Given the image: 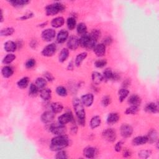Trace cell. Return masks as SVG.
<instances>
[{
  "instance_id": "obj_36",
  "label": "cell",
  "mask_w": 159,
  "mask_h": 159,
  "mask_svg": "<svg viewBox=\"0 0 159 159\" xmlns=\"http://www.w3.org/2000/svg\"><path fill=\"white\" fill-rule=\"evenodd\" d=\"M77 33L78 34L83 36L86 34H87V27L85 25V24L81 23H80L77 26Z\"/></svg>"
},
{
  "instance_id": "obj_53",
  "label": "cell",
  "mask_w": 159,
  "mask_h": 159,
  "mask_svg": "<svg viewBox=\"0 0 159 159\" xmlns=\"http://www.w3.org/2000/svg\"><path fill=\"white\" fill-rule=\"evenodd\" d=\"M131 155V152L129 150H127V149H126V150L123 152V157L127 158L130 157Z\"/></svg>"
},
{
  "instance_id": "obj_50",
  "label": "cell",
  "mask_w": 159,
  "mask_h": 159,
  "mask_svg": "<svg viewBox=\"0 0 159 159\" xmlns=\"http://www.w3.org/2000/svg\"><path fill=\"white\" fill-rule=\"evenodd\" d=\"M123 142L122 141H119L118 142L116 143V144L115 145V147H114V149L115 151L117 152H119L122 149V147H123Z\"/></svg>"
},
{
  "instance_id": "obj_23",
  "label": "cell",
  "mask_w": 159,
  "mask_h": 159,
  "mask_svg": "<svg viewBox=\"0 0 159 159\" xmlns=\"http://www.w3.org/2000/svg\"><path fill=\"white\" fill-rule=\"evenodd\" d=\"M65 22V20L62 17H57L52 19L51 22V25L53 27L58 28L62 27Z\"/></svg>"
},
{
  "instance_id": "obj_57",
  "label": "cell",
  "mask_w": 159,
  "mask_h": 159,
  "mask_svg": "<svg viewBox=\"0 0 159 159\" xmlns=\"http://www.w3.org/2000/svg\"><path fill=\"white\" fill-rule=\"evenodd\" d=\"M47 24V22H45V23H42V24H39V26H40V27H43L45 26Z\"/></svg>"
},
{
  "instance_id": "obj_35",
  "label": "cell",
  "mask_w": 159,
  "mask_h": 159,
  "mask_svg": "<svg viewBox=\"0 0 159 159\" xmlns=\"http://www.w3.org/2000/svg\"><path fill=\"white\" fill-rule=\"evenodd\" d=\"M29 82V78L27 76H25L21 78L20 80H19L17 83V85L19 88H21V89H24L27 86Z\"/></svg>"
},
{
  "instance_id": "obj_39",
  "label": "cell",
  "mask_w": 159,
  "mask_h": 159,
  "mask_svg": "<svg viewBox=\"0 0 159 159\" xmlns=\"http://www.w3.org/2000/svg\"><path fill=\"white\" fill-rule=\"evenodd\" d=\"M16 58V55L13 54H9L3 60V63L4 64H9L13 62Z\"/></svg>"
},
{
  "instance_id": "obj_51",
  "label": "cell",
  "mask_w": 159,
  "mask_h": 159,
  "mask_svg": "<svg viewBox=\"0 0 159 159\" xmlns=\"http://www.w3.org/2000/svg\"><path fill=\"white\" fill-rule=\"evenodd\" d=\"M113 42V39L111 37H107L104 39V41H103V44H104L105 45H110Z\"/></svg>"
},
{
  "instance_id": "obj_11",
  "label": "cell",
  "mask_w": 159,
  "mask_h": 159,
  "mask_svg": "<svg viewBox=\"0 0 159 159\" xmlns=\"http://www.w3.org/2000/svg\"><path fill=\"white\" fill-rule=\"evenodd\" d=\"M80 45L79 39L76 36H71L68 39L67 42V46L69 49L75 51Z\"/></svg>"
},
{
  "instance_id": "obj_31",
  "label": "cell",
  "mask_w": 159,
  "mask_h": 159,
  "mask_svg": "<svg viewBox=\"0 0 159 159\" xmlns=\"http://www.w3.org/2000/svg\"><path fill=\"white\" fill-rule=\"evenodd\" d=\"M101 123V117L99 116H95L93 117L90 121V127L92 129H95L100 126Z\"/></svg>"
},
{
  "instance_id": "obj_25",
  "label": "cell",
  "mask_w": 159,
  "mask_h": 159,
  "mask_svg": "<svg viewBox=\"0 0 159 159\" xmlns=\"http://www.w3.org/2000/svg\"><path fill=\"white\" fill-rule=\"evenodd\" d=\"M2 73L5 78H9L10 76H11L13 75L14 70L10 66H5L2 68Z\"/></svg>"
},
{
  "instance_id": "obj_26",
  "label": "cell",
  "mask_w": 159,
  "mask_h": 159,
  "mask_svg": "<svg viewBox=\"0 0 159 159\" xmlns=\"http://www.w3.org/2000/svg\"><path fill=\"white\" fill-rule=\"evenodd\" d=\"M68 55H69L68 49L67 48H64L61 51V52H60V54L58 56L59 62L61 63L64 62L67 59V58L68 57Z\"/></svg>"
},
{
  "instance_id": "obj_1",
  "label": "cell",
  "mask_w": 159,
  "mask_h": 159,
  "mask_svg": "<svg viewBox=\"0 0 159 159\" xmlns=\"http://www.w3.org/2000/svg\"><path fill=\"white\" fill-rule=\"evenodd\" d=\"M69 144L68 138L65 135H58L54 137L51 144V150L54 151H61L67 147Z\"/></svg>"
},
{
  "instance_id": "obj_30",
  "label": "cell",
  "mask_w": 159,
  "mask_h": 159,
  "mask_svg": "<svg viewBox=\"0 0 159 159\" xmlns=\"http://www.w3.org/2000/svg\"><path fill=\"white\" fill-rule=\"evenodd\" d=\"M129 93V92L128 89L126 88H121L119 89L118 92V95H119V101L120 102H123L124 99L127 97Z\"/></svg>"
},
{
  "instance_id": "obj_20",
  "label": "cell",
  "mask_w": 159,
  "mask_h": 159,
  "mask_svg": "<svg viewBox=\"0 0 159 159\" xmlns=\"http://www.w3.org/2000/svg\"><path fill=\"white\" fill-rule=\"evenodd\" d=\"M119 119V116L117 113H110L107 117V123L109 125H113L116 123Z\"/></svg>"
},
{
  "instance_id": "obj_43",
  "label": "cell",
  "mask_w": 159,
  "mask_h": 159,
  "mask_svg": "<svg viewBox=\"0 0 159 159\" xmlns=\"http://www.w3.org/2000/svg\"><path fill=\"white\" fill-rule=\"evenodd\" d=\"M89 35L93 39H95L96 41H98V39L101 37V32L98 29H93Z\"/></svg>"
},
{
  "instance_id": "obj_7",
  "label": "cell",
  "mask_w": 159,
  "mask_h": 159,
  "mask_svg": "<svg viewBox=\"0 0 159 159\" xmlns=\"http://www.w3.org/2000/svg\"><path fill=\"white\" fill-rule=\"evenodd\" d=\"M57 47L54 43L50 44L44 48L42 51V55L45 57H51L56 52Z\"/></svg>"
},
{
  "instance_id": "obj_17",
  "label": "cell",
  "mask_w": 159,
  "mask_h": 159,
  "mask_svg": "<svg viewBox=\"0 0 159 159\" xmlns=\"http://www.w3.org/2000/svg\"><path fill=\"white\" fill-rule=\"evenodd\" d=\"M68 37V33L66 30H61L60 31L57 36V41L58 43L62 44L64 43Z\"/></svg>"
},
{
  "instance_id": "obj_15",
  "label": "cell",
  "mask_w": 159,
  "mask_h": 159,
  "mask_svg": "<svg viewBox=\"0 0 159 159\" xmlns=\"http://www.w3.org/2000/svg\"><path fill=\"white\" fill-rule=\"evenodd\" d=\"M93 50L94 52L98 57H102L106 54V45L103 43L96 44Z\"/></svg>"
},
{
  "instance_id": "obj_28",
  "label": "cell",
  "mask_w": 159,
  "mask_h": 159,
  "mask_svg": "<svg viewBox=\"0 0 159 159\" xmlns=\"http://www.w3.org/2000/svg\"><path fill=\"white\" fill-rule=\"evenodd\" d=\"M146 111L151 113H157L158 111V105L155 103H150L145 106Z\"/></svg>"
},
{
  "instance_id": "obj_19",
  "label": "cell",
  "mask_w": 159,
  "mask_h": 159,
  "mask_svg": "<svg viewBox=\"0 0 159 159\" xmlns=\"http://www.w3.org/2000/svg\"><path fill=\"white\" fill-rule=\"evenodd\" d=\"M147 137L148 139V142H150L151 144L158 141L157 132L154 129H151V130L148 132Z\"/></svg>"
},
{
  "instance_id": "obj_21",
  "label": "cell",
  "mask_w": 159,
  "mask_h": 159,
  "mask_svg": "<svg viewBox=\"0 0 159 159\" xmlns=\"http://www.w3.org/2000/svg\"><path fill=\"white\" fill-rule=\"evenodd\" d=\"M128 102L131 106H136L139 107L141 103V99L137 95H133L129 98Z\"/></svg>"
},
{
  "instance_id": "obj_54",
  "label": "cell",
  "mask_w": 159,
  "mask_h": 159,
  "mask_svg": "<svg viewBox=\"0 0 159 159\" xmlns=\"http://www.w3.org/2000/svg\"><path fill=\"white\" fill-rule=\"evenodd\" d=\"M130 84H131V82H129V80H126L125 81V82H124V83H123V86L124 87V88H125V87H127V86H129V85H130Z\"/></svg>"
},
{
  "instance_id": "obj_45",
  "label": "cell",
  "mask_w": 159,
  "mask_h": 159,
  "mask_svg": "<svg viewBox=\"0 0 159 159\" xmlns=\"http://www.w3.org/2000/svg\"><path fill=\"white\" fill-rule=\"evenodd\" d=\"M107 64V61L105 59H100V60H98L95 62V65L97 68H103L105 67Z\"/></svg>"
},
{
  "instance_id": "obj_56",
  "label": "cell",
  "mask_w": 159,
  "mask_h": 159,
  "mask_svg": "<svg viewBox=\"0 0 159 159\" xmlns=\"http://www.w3.org/2000/svg\"><path fill=\"white\" fill-rule=\"evenodd\" d=\"M1 23H2L3 21V11H2V9L1 10Z\"/></svg>"
},
{
  "instance_id": "obj_8",
  "label": "cell",
  "mask_w": 159,
  "mask_h": 159,
  "mask_svg": "<svg viewBox=\"0 0 159 159\" xmlns=\"http://www.w3.org/2000/svg\"><path fill=\"white\" fill-rule=\"evenodd\" d=\"M121 134L124 138L131 137L133 133V128L127 124H124L121 127Z\"/></svg>"
},
{
  "instance_id": "obj_24",
  "label": "cell",
  "mask_w": 159,
  "mask_h": 159,
  "mask_svg": "<svg viewBox=\"0 0 159 159\" xmlns=\"http://www.w3.org/2000/svg\"><path fill=\"white\" fill-rule=\"evenodd\" d=\"M41 97L45 101L49 100L51 98L52 96V91L51 89L48 88H44L41 89V93H40Z\"/></svg>"
},
{
  "instance_id": "obj_13",
  "label": "cell",
  "mask_w": 159,
  "mask_h": 159,
  "mask_svg": "<svg viewBox=\"0 0 159 159\" xmlns=\"http://www.w3.org/2000/svg\"><path fill=\"white\" fill-rule=\"evenodd\" d=\"M94 100V96L92 93H88L86 95H84L82 96L81 98V101L83 106L89 107L92 106V104L93 103Z\"/></svg>"
},
{
  "instance_id": "obj_55",
  "label": "cell",
  "mask_w": 159,
  "mask_h": 159,
  "mask_svg": "<svg viewBox=\"0 0 159 159\" xmlns=\"http://www.w3.org/2000/svg\"><path fill=\"white\" fill-rule=\"evenodd\" d=\"M73 65L72 64V62H71L70 63H69L68 64V69L69 70H72L73 69Z\"/></svg>"
},
{
  "instance_id": "obj_40",
  "label": "cell",
  "mask_w": 159,
  "mask_h": 159,
  "mask_svg": "<svg viewBox=\"0 0 159 159\" xmlns=\"http://www.w3.org/2000/svg\"><path fill=\"white\" fill-rule=\"evenodd\" d=\"M139 111V107L136 106H131L127 108L125 111L126 114H136Z\"/></svg>"
},
{
  "instance_id": "obj_46",
  "label": "cell",
  "mask_w": 159,
  "mask_h": 159,
  "mask_svg": "<svg viewBox=\"0 0 159 159\" xmlns=\"http://www.w3.org/2000/svg\"><path fill=\"white\" fill-rule=\"evenodd\" d=\"M111 98L109 97V96H105L102 99V101H101V104L103 106L106 107L108 106L109 104L111 103Z\"/></svg>"
},
{
  "instance_id": "obj_3",
  "label": "cell",
  "mask_w": 159,
  "mask_h": 159,
  "mask_svg": "<svg viewBox=\"0 0 159 159\" xmlns=\"http://www.w3.org/2000/svg\"><path fill=\"white\" fill-rule=\"evenodd\" d=\"M96 42L97 41L93 39L90 35L88 34L82 36L81 38L79 39L80 45L87 49L94 48L96 45Z\"/></svg>"
},
{
  "instance_id": "obj_52",
  "label": "cell",
  "mask_w": 159,
  "mask_h": 159,
  "mask_svg": "<svg viewBox=\"0 0 159 159\" xmlns=\"http://www.w3.org/2000/svg\"><path fill=\"white\" fill-rule=\"evenodd\" d=\"M44 76H45V80H47L49 81V82H52L54 80V78L52 76V75L51 73H48V72L45 73L44 74Z\"/></svg>"
},
{
  "instance_id": "obj_14",
  "label": "cell",
  "mask_w": 159,
  "mask_h": 159,
  "mask_svg": "<svg viewBox=\"0 0 159 159\" xmlns=\"http://www.w3.org/2000/svg\"><path fill=\"white\" fill-rule=\"evenodd\" d=\"M55 117V113L53 111H45L41 116V120L44 123H51Z\"/></svg>"
},
{
  "instance_id": "obj_22",
  "label": "cell",
  "mask_w": 159,
  "mask_h": 159,
  "mask_svg": "<svg viewBox=\"0 0 159 159\" xmlns=\"http://www.w3.org/2000/svg\"><path fill=\"white\" fill-rule=\"evenodd\" d=\"M17 48V44L11 41H7L5 44V49L6 52H13Z\"/></svg>"
},
{
  "instance_id": "obj_34",
  "label": "cell",
  "mask_w": 159,
  "mask_h": 159,
  "mask_svg": "<svg viewBox=\"0 0 159 159\" xmlns=\"http://www.w3.org/2000/svg\"><path fill=\"white\" fill-rule=\"evenodd\" d=\"M63 105L58 102L54 103L51 105V109L54 113H59L63 110Z\"/></svg>"
},
{
  "instance_id": "obj_18",
  "label": "cell",
  "mask_w": 159,
  "mask_h": 159,
  "mask_svg": "<svg viewBox=\"0 0 159 159\" xmlns=\"http://www.w3.org/2000/svg\"><path fill=\"white\" fill-rule=\"evenodd\" d=\"M148 142L147 136H137L132 140V144L134 145H142Z\"/></svg>"
},
{
  "instance_id": "obj_37",
  "label": "cell",
  "mask_w": 159,
  "mask_h": 159,
  "mask_svg": "<svg viewBox=\"0 0 159 159\" xmlns=\"http://www.w3.org/2000/svg\"><path fill=\"white\" fill-rule=\"evenodd\" d=\"M14 33V29L13 27H6L5 29H3L0 34L2 36H11Z\"/></svg>"
},
{
  "instance_id": "obj_48",
  "label": "cell",
  "mask_w": 159,
  "mask_h": 159,
  "mask_svg": "<svg viewBox=\"0 0 159 159\" xmlns=\"http://www.w3.org/2000/svg\"><path fill=\"white\" fill-rule=\"evenodd\" d=\"M36 64V60L34 58H30L26 63V67L27 68H31L35 66Z\"/></svg>"
},
{
  "instance_id": "obj_38",
  "label": "cell",
  "mask_w": 159,
  "mask_h": 159,
  "mask_svg": "<svg viewBox=\"0 0 159 159\" xmlns=\"http://www.w3.org/2000/svg\"><path fill=\"white\" fill-rule=\"evenodd\" d=\"M67 27L70 30H73L75 29L76 24V19L73 17H70L67 19Z\"/></svg>"
},
{
  "instance_id": "obj_49",
  "label": "cell",
  "mask_w": 159,
  "mask_h": 159,
  "mask_svg": "<svg viewBox=\"0 0 159 159\" xmlns=\"http://www.w3.org/2000/svg\"><path fill=\"white\" fill-rule=\"evenodd\" d=\"M33 16H34V14L33 13H31V12H30V13H26V14L23 15L21 17H20L19 19L23 20H23H26V19H30V18H32Z\"/></svg>"
},
{
  "instance_id": "obj_6",
  "label": "cell",
  "mask_w": 159,
  "mask_h": 159,
  "mask_svg": "<svg viewBox=\"0 0 159 159\" xmlns=\"http://www.w3.org/2000/svg\"><path fill=\"white\" fill-rule=\"evenodd\" d=\"M103 138L109 142H113L116 139V133L113 129H106L102 133Z\"/></svg>"
},
{
  "instance_id": "obj_41",
  "label": "cell",
  "mask_w": 159,
  "mask_h": 159,
  "mask_svg": "<svg viewBox=\"0 0 159 159\" xmlns=\"http://www.w3.org/2000/svg\"><path fill=\"white\" fill-rule=\"evenodd\" d=\"M57 93L61 96H66L67 95V91L65 87L59 86L56 88Z\"/></svg>"
},
{
  "instance_id": "obj_5",
  "label": "cell",
  "mask_w": 159,
  "mask_h": 159,
  "mask_svg": "<svg viewBox=\"0 0 159 159\" xmlns=\"http://www.w3.org/2000/svg\"><path fill=\"white\" fill-rule=\"evenodd\" d=\"M50 131L55 135H64L67 132V129L64 125L61 124H52L50 126Z\"/></svg>"
},
{
  "instance_id": "obj_2",
  "label": "cell",
  "mask_w": 159,
  "mask_h": 159,
  "mask_svg": "<svg viewBox=\"0 0 159 159\" xmlns=\"http://www.w3.org/2000/svg\"><path fill=\"white\" fill-rule=\"evenodd\" d=\"M73 104L79 124L82 126H85L86 114L83 107V104H82L80 99H79L78 98H75L73 99Z\"/></svg>"
},
{
  "instance_id": "obj_47",
  "label": "cell",
  "mask_w": 159,
  "mask_h": 159,
  "mask_svg": "<svg viewBox=\"0 0 159 159\" xmlns=\"http://www.w3.org/2000/svg\"><path fill=\"white\" fill-rule=\"evenodd\" d=\"M55 157L57 159H65V158H68V156H67V154L65 151H59L56 154Z\"/></svg>"
},
{
  "instance_id": "obj_4",
  "label": "cell",
  "mask_w": 159,
  "mask_h": 159,
  "mask_svg": "<svg viewBox=\"0 0 159 159\" xmlns=\"http://www.w3.org/2000/svg\"><path fill=\"white\" fill-rule=\"evenodd\" d=\"M65 7L61 3H55L48 5L45 8V13L47 16H54L58 13L65 11Z\"/></svg>"
},
{
  "instance_id": "obj_16",
  "label": "cell",
  "mask_w": 159,
  "mask_h": 159,
  "mask_svg": "<svg viewBox=\"0 0 159 159\" xmlns=\"http://www.w3.org/2000/svg\"><path fill=\"white\" fill-rule=\"evenodd\" d=\"M96 153V149L93 147H87L83 150V155L88 158H94Z\"/></svg>"
},
{
  "instance_id": "obj_9",
  "label": "cell",
  "mask_w": 159,
  "mask_h": 159,
  "mask_svg": "<svg viewBox=\"0 0 159 159\" xmlns=\"http://www.w3.org/2000/svg\"><path fill=\"white\" fill-rule=\"evenodd\" d=\"M55 36V31L52 29H47L42 33V38L45 41L49 42Z\"/></svg>"
},
{
  "instance_id": "obj_27",
  "label": "cell",
  "mask_w": 159,
  "mask_h": 159,
  "mask_svg": "<svg viewBox=\"0 0 159 159\" xmlns=\"http://www.w3.org/2000/svg\"><path fill=\"white\" fill-rule=\"evenodd\" d=\"M9 2L12 6L17 8L23 7L30 3V2L27 0H13V1H10Z\"/></svg>"
},
{
  "instance_id": "obj_12",
  "label": "cell",
  "mask_w": 159,
  "mask_h": 159,
  "mask_svg": "<svg viewBox=\"0 0 159 159\" xmlns=\"http://www.w3.org/2000/svg\"><path fill=\"white\" fill-rule=\"evenodd\" d=\"M103 77L104 79L110 80H118L120 78L118 74L113 72L109 68H107L104 71Z\"/></svg>"
},
{
  "instance_id": "obj_42",
  "label": "cell",
  "mask_w": 159,
  "mask_h": 159,
  "mask_svg": "<svg viewBox=\"0 0 159 159\" xmlns=\"http://www.w3.org/2000/svg\"><path fill=\"white\" fill-rule=\"evenodd\" d=\"M38 90H39V89L36 85V84L34 85L33 83H31L29 86V95H31V96L36 95L38 93Z\"/></svg>"
},
{
  "instance_id": "obj_44",
  "label": "cell",
  "mask_w": 159,
  "mask_h": 159,
  "mask_svg": "<svg viewBox=\"0 0 159 159\" xmlns=\"http://www.w3.org/2000/svg\"><path fill=\"white\" fill-rule=\"evenodd\" d=\"M151 151L148 150L141 151L139 152V157L141 158H147L151 155Z\"/></svg>"
},
{
  "instance_id": "obj_10",
  "label": "cell",
  "mask_w": 159,
  "mask_h": 159,
  "mask_svg": "<svg viewBox=\"0 0 159 159\" xmlns=\"http://www.w3.org/2000/svg\"><path fill=\"white\" fill-rule=\"evenodd\" d=\"M73 121V116L70 112H67L59 116L58 123L61 124L65 125L70 122Z\"/></svg>"
},
{
  "instance_id": "obj_32",
  "label": "cell",
  "mask_w": 159,
  "mask_h": 159,
  "mask_svg": "<svg viewBox=\"0 0 159 159\" xmlns=\"http://www.w3.org/2000/svg\"><path fill=\"white\" fill-rule=\"evenodd\" d=\"M87 53L86 52H82L79 54L75 58V65L77 67H79L81 65V64L83 62L84 60L87 57Z\"/></svg>"
},
{
  "instance_id": "obj_29",
  "label": "cell",
  "mask_w": 159,
  "mask_h": 159,
  "mask_svg": "<svg viewBox=\"0 0 159 159\" xmlns=\"http://www.w3.org/2000/svg\"><path fill=\"white\" fill-rule=\"evenodd\" d=\"M92 80L93 82L95 84H99L101 83L104 80V77L103 75H102L101 73L97 72H94L92 73Z\"/></svg>"
},
{
  "instance_id": "obj_33",
  "label": "cell",
  "mask_w": 159,
  "mask_h": 159,
  "mask_svg": "<svg viewBox=\"0 0 159 159\" xmlns=\"http://www.w3.org/2000/svg\"><path fill=\"white\" fill-rule=\"evenodd\" d=\"M47 85V80L44 78H38L36 80V85L39 89H42L45 88Z\"/></svg>"
}]
</instances>
